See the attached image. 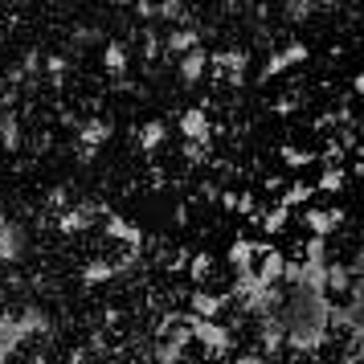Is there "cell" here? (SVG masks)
Wrapping results in <instances>:
<instances>
[{
  "label": "cell",
  "instance_id": "21",
  "mask_svg": "<svg viewBox=\"0 0 364 364\" xmlns=\"http://www.w3.org/2000/svg\"><path fill=\"white\" fill-rule=\"evenodd\" d=\"M164 139H168V127L160 123V119H151V123H144V127H139V135H135V144H139L144 151H156L160 144H164Z\"/></svg>",
  "mask_w": 364,
  "mask_h": 364
},
{
  "label": "cell",
  "instance_id": "19",
  "mask_svg": "<svg viewBox=\"0 0 364 364\" xmlns=\"http://www.w3.org/2000/svg\"><path fill=\"white\" fill-rule=\"evenodd\" d=\"M311 197H315V188L307 181H291V184H282L279 205H282V209H299V205H307Z\"/></svg>",
  "mask_w": 364,
  "mask_h": 364
},
{
  "label": "cell",
  "instance_id": "32",
  "mask_svg": "<svg viewBox=\"0 0 364 364\" xmlns=\"http://www.w3.org/2000/svg\"><path fill=\"white\" fill-rule=\"evenodd\" d=\"M279 74H287V62H282V53H270L258 78H262V82H270V78H279Z\"/></svg>",
  "mask_w": 364,
  "mask_h": 364
},
{
  "label": "cell",
  "instance_id": "2",
  "mask_svg": "<svg viewBox=\"0 0 364 364\" xmlns=\"http://www.w3.org/2000/svg\"><path fill=\"white\" fill-rule=\"evenodd\" d=\"M176 132L184 135V144L209 148V139H213V123H209V115H205V107H188V111H181V119H176Z\"/></svg>",
  "mask_w": 364,
  "mask_h": 364
},
{
  "label": "cell",
  "instance_id": "15",
  "mask_svg": "<svg viewBox=\"0 0 364 364\" xmlns=\"http://www.w3.org/2000/svg\"><path fill=\"white\" fill-rule=\"evenodd\" d=\"M13 315H17L21 340H29V336H46V331H50V315L41 311V307H25V311H13Z\"/></svg>",
  "mask_w": 364,
  "mask_h": 364
},
{
  "label": "cell",
  "instance_id": "17",
  "mask_svg": "<svg viewBox=\"0 0 364 364\" xmlns=\"http://www.w3.org/2000/svg\"><path fill=\"white\" fill-rule=\"evenodd\" d=\"M127 62H132V53H127V46L123 41H107L102 46V66H107V74H127Z\"/></svg>",
  "mask_w": 364,
  "mask_h": 364
},
{
  "label": "cell",
  "instance_id": "23",
  "mask_svg": "<svg viewBox=\"0 0 364 364\" xmlns=\"http://www.w3.org/2000/svg\"><path fill=\"white\" fill-rule=\"evenodd\" d=\"M331 295H348L352 291V274H348V262H328V287Z\"/></svg>",
  "mask_w": 364,
  "mask_h": 364
},
{
  "label": "cell",
  "instance_id": "30",
  "mask_svg": "<svg viewBox=\"0 0 364 364\" xmlns=\"http://www.w3.org/2000/svg\"><path fill=\"white\" fill-rule=\"evenodd\" d=\"M307 58H311V50H307L303 41H291V46L282 50V62H287V70H291V66H299V62H307Z\"/></svg>",
  "mask_w": 364,
  "mask_h": 364
},
{
  "label": "cell",
  "instance_id": "20",
  "mask_svg": "<svg viewBox=\"0 0 364 364\" xmlns=\"http://www.w3.org/2000/svg\"><path fill=\"white\" fill-rule=\"evenodd\" d=\"M299 287H307V291H323V287H328V266L299 262ZM323 295H328V291H323Z\"/></svg>",
  "mask_w": 364,
  "mask_h": 364
},
{
  "label": "cell",
  "instance_id": "5",
  "mask_svg": "<svg viewBox=\"0 0 364 364\" xmlns=\"http://www.w3.org/2000/svg\"><path fill=\"white\" fill-rule=\"evenodd\" d=\"M344 209H340V205H331V209H307V213H303V225H307V230H311V237H331V233L340 230V225H344Z\"/></svg>",
  "mask_w": 364,
  "mask_h": 364
},
{
  "label": "cell",
  "instance_id": "1",
  "mask_svg": "<svg viewBox=\"0 0 364 364\" xmlns=\"http://www.w3.org/2000/svg\"><path fill=\"white\" fill-rule=\"evenodd\" d=\"M188 328H193V340H197L209 356H230L233 352V331L221 323V319H193L188 315Z\"/></svg>",
  "mask_w": 364,
  "mask_h": 364
},
{
  "label": "cell",
  "instance_id": "45",
  "mask_svg": "<svg viewBox=\"0 0 364 364\" xmlns=\"http://www.w3.org/2000/svg\"><path fill=\"white\" fill-rule=\"evenodd\" d=\"M4 225H9V213H4V209H0V230H4Z\"/></svg>",
  "mask_w": 364,
  "mask_h": 364
},
{
  "label": "cell",
  "instance_id": "3",
  "mask_svg": "<svg viewBox=\"0 0 364 364\" xmlns=\"http://www.w3.org/2000/svg\"><path fill=\"white\" fill-rule=\"evenodd\" d=\"M29 254V230L21 221H9L0 230V262H21Z\"/></svg>",
  "mask_w": 364,
  "mask_h": 364
},
{
  "label": "cell",
  "instance_id": "41",
  "mask_svg": "<svg viewBox=\"0 0 364 364\" xmlns=\"http://www.w3.org/2000/svg\"><path fill=\"white\" fill-rule=\"evenodd\" d=\"M205 151H209V148H197V144H184V156H188V160H205Z\"/></svg>",
  "mask_w": 364,
  "mask_h": 364
},
{
  "label": "cell",
  "instance_id": "27",
  "mask_svg": "<svg viewBox=\"0 0 364 364\" xmlns=\"http://www.w3.org/2000/svg\"><path fill=\"white\" fill-rule=\"evenodd\" d=\"M279 156H282V164L287 168H307V164H315V151H307V148H295V144H282L279 148Z\"/></svg>",
  "mask_w": 364,
  "mask_h": 364
},
{
  "label": "cell",
  "instance_id": "16",
  "mask_svg": "<svg viewBox=\"0 0 364 364\" xmlns=\"http://www.w3.org/2000/svg\"><path fill=\"white\" fill-rule=\"evenodd\" d=\"M205 74H209V50H193V53H184L181 58V82H200V78H205Z\"/></svg>",
  "mask_w": 364,
  "mask_h": 364
},
{
  "label": "cell",
  "instance_id": "36",
  "mask_svg": "<svg viewBox=\"0 0 364 364\" xmlns=\"http://www.w3.org/2000/svg\"><path fill=\"white\" fill-rule=\"evenodd\" d=\"M144 53H148V58H156V53H160V37H156V29H148V33H144Z\"/></svg>",
  "mask_w": 364,
  "mask_h": 364
},
{
  "label": "cell",
  "instance_id": "33",
  "mask_svg": "<svg viewBox=\"0 0 364 364\" xmlns=\"http://www.w3.org/2000/svg\"><path fill=\"white\" fill-rule=\"evenodd\" d=\"M156 17H164V21H184L188 13H184V4H176V0H172V4H160V9H156Z\"/></svg>",
  "mask_w": 364,
  "mask_h": 364
},
{
  "label": "cell",
  "instance_id": "10",
  "mask_svg": "<svg viewBox=\"0 0 364 364\" xmlns=\"http://www.w3.org/2000/svg\"><path fill=\"white\" fill-rule=\"evenodd\" d=\"M107 237L123 242V246L135 250V254H139V246H144V230H139L135 221H127V217H119V213H107Z\"/></svg>",
  "mask_w": 364,
  "mask_h": 364
},
{
  "label": "cell",
  "instance_id": "18",
  "mask_svg": "<svg viewBox=\"0 0 364 364\" xmlns=\"http://www.w3.org/2000/svg\"><path fill=\"white\" fill-rule=\"evenodd\" d=\"M258 221H262L266 237H274V233H282L287 225H291V209H282L279 200H274V205H266L262 213H258Z\"/></svg>",
  "mask_w": 364,
  "mask_h": 364
},
{
  "label": "cell",
  "instance_id": "37",
  "mask_svg": "<svg viewBox=\"0 0 364 364\" xmlns=\"http://www.w3.org/2000/svg\"><path fill=\"white\" fill-rule=\"evenodd\" d=\"M315 13V4H291V9H287V17L291 21H299V17H311Z\"/></svg>",
  "mask_w": 364,
  "mask_h": 364
},
{
  "label": "cell",
  "instance_id": "38",
  "mask_svg": "<svg viewBox=\"0 0 364 364\" xmlns=\"http://www.w3.org/2000/svg\"><path fill=\"white\" fill-rule=\"evenodd\" d=\"M50 209H58V213L70 209V205H66V188H53V193H50Z\"/></svg>",
  "mask_w": 364,
  "mask_h": 364
},
{
  "label": "cell",
  "instance_id": "43",
  "mask_svg": "<svg viewBox=\"0 0 364 364\" xmlns=\"http://www.w3.org/2000/svg\"><path fill=\"white\" fill-rule=\"evenodd\" d=\"M352 176H364V156L356 160V164H352Z\"/></svg>",
  "mask_w": 364,
  "mask_h": 364
},
{
  "label": "cell",
  "instance_id": "34",
  "mask_svg": "<svg viewBox=\"0 0 364 364\" xmlns=\"http://www.w3.org/2000/svg\"><path fill=\"white\" fill-rule=\"evenodd\" d=\"M46 70H50L53 82H62V78H66V58H58V53H53L50 62H46Z\"/></svg>",
  "mask_w": 364,
  "mask_h": 364
},
{
  "label": "cell",
  "instance_id": "9",
  "mask_svg": "<svg viewBox=\"0 0 364 364\" xmlns=\"http://www.w3.org/2000/svg\"><path fill=\"white\" fill-rule=\"evenodd\" d=\"M258 344H262V352H270V356H279L282 348H287V323H282V315L258 319Z\"/></svg>",
  "mask_w": 364,
  "mask_h": 364
},
{
  "label": "cell",
  "instance_id": "26",
  "mask_svg": "<svg viewBox=\"0 0 364 364\" xmlns=\"http://www.w3.org/2000/svg\"><path fill=\"white\" fill-rule=\"evenodd\" d=\"M344 184H348V168H323V172H319V181H315L311 188H315V193H340Z\"/></svg>",
  "mask_w": 364,
  "mask_h": 364
},
{
  "label": "cell",
  "instance_id": "12",
  "mask_svg": "<svg viewBox=\"0 0 364 364\" xmlns=\"http://www.w3.org/2000/svg\"><path fill=\"white\" fill-rule=\"evenodd\" d=\"M21 331H17V315L13 311H0V364H9L21 352Z\"/></svg>",
  "mask_w": 364,
  "mask_h": 364
},
{
  "label": "cell",
  "instance_id": "8",
  "mask_svg": "<svg viewBox=\"0 0 364 364\" xmlns=\"http://www.w3.org/2000/svg\"><path fill=\"white\" fill-rule=\"evenodd\" d=\"M200 46V29L197 25H176V29H168L164 33V53L168 58H184V53H193Z\"/></svg>",
  "mask_w": 364,
  "mask_h": 364
},
{
  "label": "cell",
  "instance_id": "29",
  "mask_svg": "<svg viewBox=\"0 0 364 364\" xmlns=\"http://www.w3.org/2000/svg\"><path fill=\"white\" fill-rule=\"evenodd\" d=\"M233 213L254 217V221H258V213H262V209H258V200H254V193H237V197H233Z\"/></svg>",
  "mask_w": 364,
  "mask_h": 364
},
{
  "label": "cell",
  "instance_id": "42",
  "mask_svg": "<svg viewBox=\"0 0 364 364\" xmlns=\"http://www.w3.org/2000/svg\"><path fill=\"white\" fill-rule=\"evenodd\" d=\"M95 37H99V29H90V25H82V29H78V41H95Z\"/></svg>",
  "mask_w": 364,
  "mask_h": 364
},
{
  "label": "cell",
  "instance_id": "35",
  "mask_svg": "<svg viewBox=\"0 0 364 364\" xmlns=\"http://www.w3.org/2000/svg\"><path fill=\"white\" fill-rule=\"evenodd\" d=\"M348 352H352V356H360V360H364V328L348 336Z\"/></svg>",
  "mask_w": 364,
  "mask_h": 364
},
{
  "label": "cell",
  "instance_id": "44",
  "mask_svg": "<svg viewBox=\"0 0 364 364\" xmlns=\"http://www.w3.org/2000/svg\"><path fill=\"white\" fill-rule=\"evenodd\" d=\"M340 364H364V360H360V356H352V352H344V360H340Z\"/></svg>",
  "mask_w": 364,
  "mask_h": 364
},
{
  "label": "cell",
  "instance_id": "7",
  "mask_svg": "<svg viewBox=\"0 0 364 364\" xmlns=\"http://www.w3.org/2000/svg\"><path fill=\"white\" fill-rule=\"evenodd\" d=\"M282 266H287V254L274 246H266L258 254V262H254V279L262 282V287H279L282 282Z\"/></svg>",
  "mask_w": 364,
  "mask_h": 364
},
{
  "label": "cell",
  "instance_id": "24",
  "mask_svg": "<svg viewBox=\"0 0 364 364\" xmlns=\"http://www.w3.org/2000/svg\"><path fill=\"white\" fill-rule=\"evenodd\" d=\"M303 262H315V266H328L331 262V246H328V237H307L303 242Z\"/></svg>",
  "mask_w": 364,
  "mask_h": 364
},
{
  "label": "cell",
  "instance_id": "4",
  "mask_svg": "<svg viewBox=\"0 0 364 364\" xmlns=\"http://www.w3.org/2000/svg\"><path fill=\"white\" fill-rule=\"evenodd\" d=\"M246 66H250V53L246 50H221V53H209V70L213 74H225L230 82L242 86L246 78Z\"/></svg>",
  "mask_w": 364,
  "mask_h": 364
},
{
  "label": "cell",
  "instance_id": "11",
  "mask_svg": "<svg viewBox=\"0 0 364 364\" xmlns=\"http://www.w3.org/2000/svg\"><path fill=\"white\" fill-rule=\"evenodd\" d=\"M225 303H230L225 295H213V291L200 287V291L188 295V315H193V319H217V315L225 311Z\"/></svg>",
  "mask_w": 364,
  "mask_h": 364
},
{
  "label": "cell",
  "instance_id": "13",
  "mask_svg": "<svg viewBox=\"0 0 364 364\" xmlns=\"http://www.w3.org/2000/svg\"><path fill=\"white\" fill-rule=\"evenodd\" d=\"M225 262H230L233 274H250V270H254V262H258V246H254L250 237H237V242L225 250Z\"/></svg>",
  "mask_w": 364,
  "mask_h": 364
},
{
  "label": "cell",
  "instance_id": "22",
  "mask_svg": "<svg viewBox=\"0 0 364 364\" xmlns=\"http://www.w3.org/2000/svg\"><path fill=\"white\" fill-rule=\"evenodd\" d=\"M115 279V266L107 262V258H90V262L82 266V282L86 287H99V282H111Z\"/></svg>",
  "mask_w": 364,
  "mask_h": 364
},
{
  "label": "cell",
  "instance_id": "14",
  "mask_svg": "<svg viewBox=\"0 0 364 364\" xmlns=\"http://www.w3.org/2000/svg\"><path fill=\"white\" fill-rule=\"evenodd\" d=\"M107 139H111V123H107V119H86L82 127H78V144H82V151H99Z\"/></svg>",
  "mask_w": 364,
  "mask_h": 364
},
{
  "label": "cell",
  "instance_id": "25",
  "mask_svg": "<svg viewBox=\"0 0 364 364\" xmlns=\"http://www.w3.org/2000/svg\"><path fill=\"white\" fill-rule=\"evenodd\" d=\"M0 148H4V151H17L21 148V119L13 115V111L0 119Z\"/></svg>",
  "mask_w": 364,
  "mask_h": 364
},
{
  "label": "cell",
  "instance_id": "6",
  "mask_svg": "<svg viewBox=\"0 0 364 364\" xmlns=\"http://www.w3.org/2000/svg\"><path fill=\"white\" fill-rule=\"evenodd\" d=\"M99 213H102L99 205H74V209H62V213H58V230L66 233V237H78V233H86L90 225H95Z\"/></svg>",
  "mask_w": 364,
  "mask_h": 364
},
{
  "label": "cell",
  "instance_id": "28",
  "mask_svg": "<svg viewBox=\"0 0 364 364\" xmlns=\"http://www.w3.org/2000/svg\"><path fill=\"white\" fill-rule=\"evenodd\" d=\"M209 274H213V258L200 250V254H188V279L193 282H209Z\"/></svg>",
  "mask_w": 364,
  "mask_h": 364
},
{
  "label": "cell",
  "instance_id": "40",
  "mask_svg": "<svg viewBox=\"0 0 364 364\" xmlns=\"http://www.w3.org/2000/svg\"><path fill=\"white\" fill-rule=\"evenodd\" d=\"M352 95H356V99H364V66L356 70V78H352Z\"/></svg>",
  "mask_w": 364,
  "mask_h": 364
},
{
  "label": "cell",
  "instance_id": "39",
  "mask_svg": "<svg viewBox=\"0 0 364 364\" xmlns=\"http://www.w3.org/2000/svg\"><path fill=\"white\" fill-rule=\"evenodd\" d=\"M233 364H266V356H262V352H242Z\"/></svg>",
  "mask_w": 364,
  "mask_h": 364
},
{
  "label": "cell",
  "instance_id": "31",
  "mask_svg": "<svg viewBox=\"0 0 364 364\" xmlns=\"http://www.w3.org/2000/svg\"><path fill=\"white\" fill-rule=\"evenodd\" d=\"M181 360H184V348L168 344V340H164L160 348H156V364H181Z\"/></svg>",
  "mask_w": 364,
  "mask_h": 364
}]
</instances>
